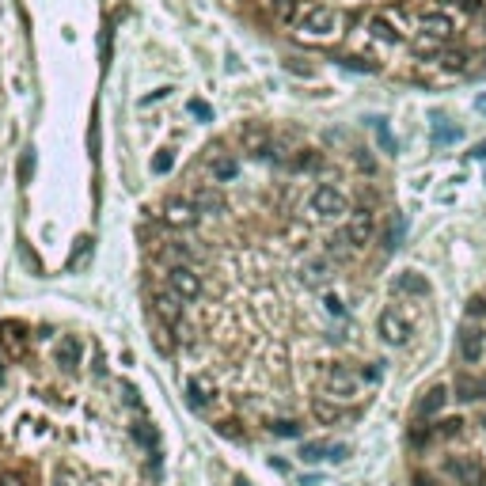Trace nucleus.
Instances as JSON below:
<instances>
[{
  "label": "nucleus",
  "mask_w": 486,
  "mask_h": 486,
  "mask_svg": "<svg viewBox=\"0 0 486 486\" xmlns=\"http://www.w3.org/2000/svg\"><path fill=\"white\" fill-rule=\"evenodd\" d=\"M190 114L202 118V121H209L213 118V107H209V103H202V99H190Z\"/></svg>",
  "instance_id": "obj_32"
},
{
  "label": "nucleus",
  "mask_w": 486,
  "mask_h": 486,
  "mask_svg": "<svg viewBox=\"0 0 486 486\" xmlns=\"http://www.w3.org/2000/svg\"><path fill=\"white\" fill-rule=\"evenodd\" d=\"M167 285H171V293H179L183 301H198V296H202L198 270H190V266H183V263L167 270Z\"/></svg>",
  "instance_id": "obj_6"
},
{
  "label": "nucleus",
  "mask_w": 486,
  "mask_h": 486,
  "mask_svg": "<svg viewBox=\"0 0 486 486\" xmlns=\"http://www.w3.org/2000/svg\"><path fill=\"white\" fill-rule=\"evenodd\" d=\"M475 107H479L482 114H486V96H479V99H475Z\"/></svg>",
  "instance_id": "obj_42"
},
{
  "label": "nucleus",
  "mask_w": 486,
  "mask_h": 486,
  "mask_svg": "<svg viewBox=\"0 0 486 486\" xmlns=\"http://www.w3.org/2000/svg\"><path fill=\"white\" fill-rule=\"evenodd\" d=\"M376 137H380V145H384V152H395V137H391V129H388L384 118L376 121Z\"/></svg>",
  "instance_id": "obj_30"
},
{
  "label": "nucleus",
  "mask_w": 486,
  "mask_h": 486,
  "mask_svg": "<svg viewBox=\"0 0 486 486\" xmlns=\"http://www.w3.org/2000/svg\"><path fill=\"white\" fill-rule=\"evenodd\" d=\"M437 65H445V69L460 72V69H464V53H460V50H437Z\"/></svg>",
  "instance_id": "obj_25"
},
{
  "label": "nucleus",
  "mask_w": 486,
  "mask_h": 486,
  "mask_svg": "<svg viewBox=\"0 0 486 486\" xmlns=\"http://www.w3.org/2000/svg\"><path fill=\"white\" fill-rule=\"evenodd\" d=\"M399 239H403V217H395V221H391V232H388V251H395V247H399Z\"/></svg>",
  "instance_id": "obj_31"
},
{
  "label": "nucleus",
  "mask_w": 486,
  "mask_h": 486,
  "mask_svg": "<svg viewBox=\"0 0 486 486\" xmlns=\"http://www.w3.org/2000/svg\"><path fill=\"white\" fill-rule=\"evenodd\" d=\"M4 342L12 346L15 353H20V350H23V327H20V323H4Z\"/></svg>",
  "instance_id": "obj_28"
},
{
  "label": "nucleus",
  "mask_w": 486,
  "mask_h": 486,
  "mask_svg": "<svg viewBox=\"0 0 486 486\" xmlns=\"http://www.w3.org/2000/svg\"><path fill=\"white\" fill-rule=\"evenodd\" d=\"M323 308H327L331 315H346V304H342L334 293H327V296H323Z\"/></svg>",
  "instance_id": "obj_36"
},
{
  "label": "nucleus",
  "mask_w": 486,
  "mask_h": 486,
  "mask_svg": "<svg viewBox=\"0 0 486 486\" xmlns=\"http://www.w3.org/2000/svg\"><path fill=\"white\" fill-rule=\"evenodd\" d=\"M323 391L331 399H339V403H346V399L357 395V372H350L346 364H331L323 376Z\"/></svg>",
  "instance_id": "obj_1"
},
{
  "label": "nucleus",
  "mask_w": 486,
  "mask_h": 486,
  "mask_svg": "<svg viewBox=\"0 0 486 486\" xmlns=\"http://www.w3.org/2000/svg\"><path fill=\"white\" fill-rule=\"evenodd\" d=\"M88 255H91V239H80V251H72L69 263L72 266H84V263H88Z\"/></svg>",
  "instance_id": "obj_34"
},
{
  "label": "nucleus",
  "mask_w": 486,
  "mask_h": 486,
  "mask_svg": "<svg viewBox=\"0 0 486 486\" xmlns=\"http://www.w3.org/2000/svg\"><path fill=\"white\" fill-rule=\"evenodd\" d=\"M80 357H84L80 339H72V334H69V339H61V342H58V364H61V369H77Z\"/></svg>",
  "instance_id": "obj_14"
},
{
  "label": "nucleus",
  "mask_w": 486,
  "mask_h": 486,
  "mask_svg": "<svg viewBox=\"0 0 486 486\" xmlns=\"http://www.w3.org/2000/svg\"><path fill=\"white\" fill-rule=\"evenodd\" d=\"M460 8H464V12H479V8H482V0H460Z\"/></svg>",
  "instance_id": "obj_39"
},
{
  "label": "nucleus",
  "mask_w": 486,
  "mask_h": 486,
  "mask_svg": "<svg viewBox=\"0 0 486 486\" xmlns=\"http://www.w3.org/2000/svg\"><path fill=\"white\" fill-rule=\"evenodd\" d=\"M186 403L194 410H205L217 403V380L209 376V372H198V376L186 380Z\"/></svg>",
  "instance_id": "obj_7"
},
{
  "label": "nucleus",
  "mask_w": 486,
  "mask_h": 486,
  "mask_svg": "<svg viewBox=\"0 0 486 486\" xmlns=\"http://www.w3.org/2000/svg\"><path fill=\"white\" fill-rule=\"evenodd\" d=\"M209 171H213V179H217V183H232V179L239 175V160H232V156H221V160H213Z\"/></svg>",
  "instance_id": "obj_20"
},
{
  "label": "nucleus",
  "mask_w": 486,
  "mask_h": 486,
  "mask_svg": "<svg viewBox=\"0 0 486 486\" xmlns=\"http://www.w3.org/2000/svg\"><path fill=\"white\" fill-rule=\"evenodd\" d=\"M422 31L429 34V39L445 42L448 34H452V20H448V15H441V12H429V15H422Z\"/></svg>",
  "instance_id": "obj_15"
},
{
  "label": "nucleus",
  "mask_w": 486,
  "mask_h": 486,
  "mask_svg": "<svg viewBox=\"0 0 486 486\" xmlns=\"http://www.w3.org/2000/svg\"><path fill=\"white\" fill-rule=\"evenodd\" d=\"M445 407H448V388H445V384H437V388H429L426 395L418 399L414 414H418V418H422V422H426V418H437V414H441Z\"/></svg>",
  "instance_id": "obj_10"
},
{
  "label": "nucleus",
  "mask_w": 486,
  "mask_h": 486,
  "mask_svg": "<svg viewBox=\"0 0 486 486\" xmlns=\"http://www.w3.org/2000/svg\"><path fill=\"white\" fill-rule=\"evenodd\" d=\"M270 433L274 437H296L301 433V422H293V418H277V422H270Z\"/></svg>",
  "instance_id": "obj_24"
},
{
  "label": "nucleus",
  "mask_w": 486,
  "mask_h": 486,
  "mask_svg": "<svg viewBox=\"0 0 486 486\" xmlns=\"http://www.w3.org/2000/svg\"><path fill=\"white\" fill-rule=\"evenodd\" d=\"M194 205H198V213H221L224 209V198H221L217 190H202Z\"/></svg>",
  "instance_id": "obj_21"
},
{
  "label": "nucleus",
  "mask_w": 486,
  "mask_h": 486,
  "mask_svg": "<svg viewBox=\"0 0 486 486\" xmlns=\"http://www.w3.org/2000/svg\"><path fill=\"white\" fill-rule=\"evenodd\" d=\"M456 141H460L456 126H433V145H456Z\"/></svg>",
  "instance_id": "obj_27"
},
{
  "label": "nucleus",
  "mask_w": 486,
  "mask_h": 486,
  "mask_svg": "<svg viewBox=\"0 0 486 486\" xmlns=\"http://www.w3.org/2000/svg\"><path fill=\"white\" fill-rule=\"evenodd\" d=\"M133 437H137L141 445H148V448L156 445V429H152V426H137V429H133Z\"/></svg>",
  "instance_id": "obj_35"
},
{
  "label": "nucleus",
  "mask_w": 486,
  "mask_h": 486,
  "mask_svg": "<svg viewBox=\"0 0 486 486\" xmlns=\"http://www.w3.org/2000/svg\"><path fill=\"white\" fill-rule=\"evenodd\" d=\"M460 357H464V364H479V357H482V331L479 327H467L460 334Z\"/></svg>",
  "instance_id": "obj_12"
},
{
  "label": "nucleus",
  "mask_w": 486,
  "mask_h": 486,
  "mask_svg": "<svg viewBox=\"0 0 486 486\" xmlns=\"http://www.w3.org/2000/svg\"><path fill=\"white\" fill-rule=\"evenodd\" d=\"M452 471L460 475L464 482H479V486H486V471H482V467H475V464H452Z\"/></svg>",
  "instance_id": "obj_22"
},
{
  "label": "nucleus",
  "mask_w": 486,
  "mask_h": 486,
  "mask_svg": "<svg viewBox=\"0 0 486 486\" xmlns=\"http://www.w3.org/2000/svg\"><path fill=\"white\" fill-rule=\"evenodd\" d=\"M239 141L255 160L258 156H270V133H266V126H258V121H247V126L239 129Z\"/></svg>",
  "instance_id": "obj_9"
},
{
  "label": "nucleus",
  "mask_w": 486,
  "mask_h": 486,
  "mask_svg": "<svg viewBox=\"0 0 486 486\" xmlns=\"http://www.w3.org/2000/svg\"><path fill=\"white\" fill-rule=\"evenodd\" d=\"M342 456H346V445H339V441H312V445L301 448V460H308V464H315V460H342Z\"/></svg>",
  "instance_id": "obj_11"
},
{
  "label": "nucleus",
  "mask_w": 486,
  "mask_h": 486,
  "mask_svg": "<svg viewBox=\"0 0 486 486\" xmlns=\"http://www.w3.org/2000/svg\"><path fill=\"white\" fill-rule=\"evenodd\" d=\"M471 156H475V160H486V141L475 145V148H471Z\"/></svg>",
  "instance_id": "obj_40"
},
{
  "label": "nucleus",
  "mask_w": 486,
  "mask_h": 486,
  "mask_svg": "<svg viewBox=\"0 0 486 486\" xmlns=\"http://www.w3.org/2000/svg\"><path fill=\"white\" fill-rule=\"evenodd\" d=\"M315 418H320V422H339V418H342V403H339V399H331V395H320V399H315Z\"/></svg>",
  "instance_id": "obj_19"
},
{
  "label": "nucleus",
  "mask_w": 486,
  "mask_h": 486,
  "mask_svg": "<svg viewBox=\"0 0 486 486\" xmlns=\"http://www.w3.org/2000/svg\"><path fill=\"white\" fill-rule=\"evenodd\" d=\"M327 277H331V266H327L323 258H312V263H304V270H301V282H304L308 289L327 285Z\"/></svg>",
  "instance_id": "obj_17"
},
{
  "label": "nucleus",
  "mask_w": 486,
  "mask_h": 486,
  "mask_svg": "<svg viewBox=\"0 0 486 486\" xmlns=\"http://www.w3.org/2000/svg\"><path fill=\"white\" fill-rule=\"evenodd\" d=\"M376 331H380V339H384L388 346H403L410 339V320H407V315H399L395 308H384L380 320H376Z\"/></svg>",
  "instance_id": "obj_5"
},
{
  "label": "nucleus",
  "mask_w": 486,
  "mask_h": 486,
  "mask_svg": "<svg viewBox=\"0 0 486 486\" xmlns=\"http://www.w3.org/2000/svg\"><path fill=\"white\" fill-rule=\"evenodd\" d=\"M171 164H175V152H171V148H164V152H156V156H152V171H156V175L171 171Z\"/></svg>",
  "instance_id": "obj_29"
},
{
  "label": "nucleus",
  "mask_w": 486,
  "mask_h": 486,
  "mask_svg": "<svg viewBox=\"0 0 486 486\" xmlns=\"http://www.w3.org/2000/svg\"><path fill=\"white\" fill-rule=\"evenodd\" d=\"M384 376V369H380V364H369V369H364V380H380Z\"/></svg>",
  "instance_id": "obj_38"
},
{
  "label": "nucleus",
  "mask_w": 486,
  "mask_h": 486,
  "mask_svg": "<svg viewBox=\"0 0 486 486\" xmlns=\"http://www.w3.org/2000/svg\"><path fill=\"white\" fill-rule=\"evenodd\" d=\"M369 31L376 34V39H384V42H399V31H395V27H391L388 20H380V15L369 23Z\"/></svg>",
  "instance_id": "obj_23"
},
{
  "label": "nucleus",
  "mask_w": 486,
  "mask_h": 486,
  "mask_svg": "<svg viewBox=\"0 0 486 486\" xmlns=\"http://www.w3.org/2000/svg\"><path fill=\"white\" fill-rule=\"evenodd\" d=\"M152 304H156V315H160L164 323H179V315H183V296L179 293H160Z\"/></svg>",
  "instance_id": "obj_13"
},
{
  "label": "nucleus",
  "mask_w": 486,
  "mask_h": 486,
  "mask_svg": "<svg viewBox=\"0 0 486 486\" xmlns=\"http://www.w3.org/2000/svg\"><path fill=\"white\" fill-rule=\"evenodd\" d=\"M464 403H475V399H486V376H460V384H456Z\"/></svg>",
  "instance_id": "obj_18"
},
{
  "label": "nucleus",
  "mask_w": 486,
  "mask_h": 486,
  "mask_svg": "<svg viewBox=\"0 0 486 486\" xmlns=\"http://www.w3.org/2000/svg\"><path fill=\"white\" fill-rule=\"evenodd\" d=\"M31 171H34V152H23V167H20V179L31 183Z\"/></svg>",
  "instance_id": "obj_37"
},
{
  "label": "nucleus",
  "mask_w": 486,
  "mask_h": 486,
  "mask_svg": "<svg viewBox=\"0 0 486 486\" xmlns=\"http://www.w3.org/2000/svg\"><path fill=\"white\" fill-rule=\"evenodd\" d=\"M270 12H274L282 23H289L296 15V0H270Z\"/></svg>",
  "instance_id": "obj_26"
},
{
  "label": "nucleus",
  "mask_w": 486,
  "mask_h": 486,
  "mask_svg": "<svg viewBox=\"0 0 486 486\" xmlns=\"http://www.w3.org/2000/svg\"><path fill=\"white\" fill-rule=\"evenodd\" d=\"M0 486H23V479H15V475H4V479H0Z\"/></svg>",
  "instance_id": "obj_41"
},
{
  "label": "nucleus",
  "mask_w": 486,
  "mask_h": 486,
  "mask_svg": "<svg viewBox=\"0 0 486 486\" xmlns=\"http://www.w3.org/2000/svg\"><path fill=\"white\" fill-rule=\"evenodd\" d=\"M395 289L399 293H410V296H429V282L422 274H414V270H403V274L395 277Z\"/></svg>",
  "instance_id": "obj_16"
},
{
  "label": "nucleus",
  "mask_w": 486,
  "mask_h": 486,
  "mask_svg": "<svg viewBox=\"0 0 486 486\" xmlns=\"http://www.w3.org/2000/svg\"><path fill=\"white\" fill-rule=\"evenodd\" d=\"M372 232H376V217H372V209H353L342 236H346V243H350L353 251H361V247H369V243H372Z\"/></svg>",
  "instance_id": "obj_2"
},
{
  "label": "nucleus",
  "mask_w": 486,
  "mask_h": 486,
  "mask_svg": "<svg viewBox=\"0 0 486 486\" xmlns=\"http://www.w3.org/2000/svg\"><path fill=\"white\" fill-rule=\"evenodd\" d=\"M194 221H198V205H194V202L175 198V202L164 205V224H167V228H190Z\"/></svg>",
  "instance_id": "obj_8"
},
{
  "label": "nucleus",
  "mask_w": 486,
  "mask_h": 486,
  "mask_svg": "<svg viewBox=\"0 0 486 486\" xmlns=\"http://www.w3.org/2000/svg\"><path fill=\"white\" fill-rule=\"evenodd\" d=\"M346 69H353V72H376V65H369L364 58H342Z\"/></svg>",
  "instance_id": "obj_33"
},
{
  "label": "nucleus",
  "mask_w": 486,
  "mask_h": 486,
  "mask_svg": "<svg viewBox=\"0 0 486 486\" xmlns=\"http://www.w3.org/2000/svg\"><path fill=\"white\" fill-rule=\"evenodd\" d=\"M308 209H312V217L331 221V217H342L346 213V198L334 190V186H315L312 198H308Z\"/></svg>",
  "instance_id": "obj_4"
},
{
  "label": "nucleus",
  "mask_w": 486,
  "mask_h": 486,
  "mask_svg": "<svg viewBox=\"0 0 486 486\" xmlns=\"http://www.w3.org/2000/svg\"><path fill=\"white\" fill-rule=\"evenodd\" d=\"M301 34L304 39H334V34H339V12H331V8L308 12L301 20Z\"/></svg>",
  "instance_id": "obj_3"
}]
</instances>
